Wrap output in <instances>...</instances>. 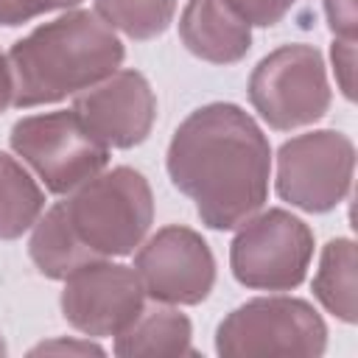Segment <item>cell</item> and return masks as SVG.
Here are the masks:
<instances>
[{
    "label": "cell",
    "instance_id": "6da1fadb",
    "mask_svg": "<svg viewBox=\"0 0 358 358\" xmlns=\"http://www.w3.org/2000/svg\"><path fill=\"white\" fill-rule=\"evenodd\" d=\"M268 168L263 131L235 103L196 109L168 145L173 185L196 201L199 218L213 229H235L263 207Z\"/></svg>",
    "mask_w": 358,
    "mask_h": 358
},
{
    "label": "cell",
    "instance_id": "7a4b0ae2",
    "mask_svg": "<svg viewBox=\"0 0 358 358\" xmlns=\"http://www.w3.org/2000/svg\"><path fill=\"white\" fill-rule=\"evenodd\" d=\"M120 62L123 45L98 14H62L11 48L14 103L39 106L84 92L112 76Z\"/></svg>",
    "mask_w": 358,
    "mask_h": 358
},
{
    "label": "cell",
    "instance_id": "3957f363",
    "mask_svg": "<svg viewBox=\"0 0 358 358\" xmlns=\"http://www.w3.org/2000/svg\"><path fill=\"white\" fill-rule=\"evenodd\" d=\"M62 204L78 238L101 257L134 252L154 218L148 182L131 168L95 173Z\"/></svg>",
    "mask_w": 358,
    "mask_h": 358
},
{
    "label": "cell",
    "instance_id": "277c9868",
    "mask_svg": "<svg viewBox=\"0 0 358 358\" xmlns=\"http://www.w3.org/2000/svg\"><path fill=\"white\" fill-rule=\"evenodd\" d=\"M324 322L288 296L252 299L218 324L215 350L227 358H316L324 352Z\"/></svg>",
    "mask_w": 358,
    "mask_h": 358
},
{
    "label": "cell",
    "instance_id": "5b68a950",
    "mask_svg": "<svg viewBox=\"0 0 358 358\" xmlns=\"http://www.w3.org/2000/svg\"><path fill=\"white\" fill-rule=\"evenodd\" d=\"M249 101L277 131L308 126L330 106L324 62L310 45H285L268 53L249 78Z\"/></svg>",
    "mask_w": 358,
    "mask_h": 358
},
{
    "label": "cell",
    "instance_id": "8992f818",
    "mask_svg": "<svg viewBox=\"0 0 358 358\" xmlns=\"http://www.w3.org/2000/svg\"><path fill=\"white\" fill-rule=\"evenodd\" d=\"M11 148L36 171L50 193H73L101 173L109 154L73 109L17 120L11 129Z\"/></svg>",
    "mask_w": 358,
    "mask_h": 358
},
{
    "label": "cell",
    "instance_id": "52a82bcc",
    "mask_svg": "<svg viewBox=\"0 0 358 358\" xmlns=\"http://www.w3.org/2000/svg\"><path fill=\"white\" fill-rule=\"evenodd\" d=\"M313 255V235L305 221L285 210L246 218L232 241V274L246 288L288 291L305 280Z\"/></svg>",
    "mask_w": 358,
    "mask_h": 358
},
{
    "label": "cell",
    "instance_id": "ba28073f",
    "mask_svg": "<svg viewBox=\"0 0 358 358\" xmlns=\"http://www.w3.org/2000/svg\"><path fill=\"white\" fill-rule=\"evenodd\" d=\"M355 148L341 131H308L277 154V193L299 210L327 213L350 190Z\"/></svg>",
    "mask_w": 358,
    "mask_h": 358
},
{
    "label": "cell",
    "instance_id": "9c48e42d",
    "mask_svg": "<svg viewBox=\"0 0 358 358\" xmlns=\"http://www.w3.org/2000/svg\"><path fill=\"white\" fill-rule=\"evenodd\" d=\"M134 271L143 291L165 305L201 302L215 280V263L201 241L187 227H165L137 252Z\"/></svg>",
    "mask_w": 358,
    "mask_h": 358
},
{
    "label": "cell",
    "instance_id": "30bf717a",
    "mask_svg": "<svg viewBox=\"0 0 358 358\" xmlns=\"http://www.w3.org/2000/svg\"><path fill=\"white\" fill-rule=\"evenodd\" d=\"M143 296L145 291L134 268L92 260L67 277L62 313L87 336H117L140 316Z\"/></svg>",
    "mask_w": 358,
    "mask_h": 358
},
{
    "label": "cell",
    "instance_id": "8fae6325",
    "mask_svg": "<svg viewBox=\"0 0 358 358\" xmlns=\"http://www.w3.org/2000/svg\"><path fill=\"white\" fill-rule=\"evenodd\" d=\"M73 112L101 145L131 148L148 137L157 101L137 70H115L103 81L78 92Z\"/></svg>",
    "mask_w": 358,
    "mask_h": 358
},
{
    "label": "cell",
    "instance_id": "7c38bea8",
    "mask_svg": "<svg viewBox=\"0 0 358 358\" xmlns=\"http://www.w3.org/2000/svg\"><path fill=\"white\" fill-rule=\"evenodd\" d=\"M179 36L193 56L213 64L238 62L252 45L249 22L238 17L227 0H187Z\"/></svg>",
    "mask_w": 358,
    "mask_h": 358
},
{
    "label": "cell",
    "instance_id": "4fadbf2b",
    "mask_svg": "<svg viewBox=\"0 0 358 358\" xmlns=\"http://www.w3.org/2000/svg\"><path fill=\"white\" fill-rule=\"evenodd\" d=\"M31 257L36 268L53 280H67L81 266L101 260V255H95L73 229L64 213V204L50 207L45 218L36 221L34 235H31Z\"/></svg>",
    "mask_w": 358,
    "mask_h": 358
},
{
    "label": "cell",
    "instance_id": "5bb4252c",
    "mask_svg": "<svg viewBox=\"0 0 358 358\" xmlns=\"http://www.w3.org/2000/svg\"><path fill=\"white\" fill-rule=\"evenodd\" d=\"M115 352L123 358L137 355H193L190 347V322L185 313L171 308H151L140 310V316L117 333Z\"/></svg>",
    "mask_w": 358,
    "mask_h": 358
},
{
    "label": "cell",
    "instance_id": "9a60e30c",
    "mask_svg": "<svg viewBox=\"0 0 358 358\" xmlns=\"http://www.w3.org/2000/svg\"><path fill=\"white\" fill-rule=\"evenodd\" d=\"M316 299L341 322H355L358 291H355V246L352 241H330L322 252L319 271L313 277Z\"/></svg>",
    "mask_w": 358,
    "mask_h": 358
},
{
    "label": "cell",
    "instance_id": "2e32d148",
    "mask_svg": "<svg viewBox=\"0 0 358 358\" xmlns=\"http://www.w3.org/2000/svg\"><path fill=\"white\" fill-rule=\"evenodd\" d=\"M42 190L8 154H0V238H20L42 213Z\"/></svg>",
    "mask_w": 358,
    "mask_h": 358
},
{
    "label": "cell",
    "instance_id": "e0dca14e",
    "mask_svg": "<svg viewBox=\"0 0 358 358\" xmlns=\"http://www.w3.org/2000/svg\"><path fill=\"white\" fill-rule=\"evenodd\" d=\"M176 0H95V14L131 39H151L173 20Z\"/></svg>",
    "mask_w": 358,
    "mask_h": 358
},
{
    "label": "cell",
    "instance_id": "ac0fdd59",
    "mask_svg": "<svg viewBox=\"0 0 358 358\" xmlns=\"http://www.w3.org/2000/svg\"><path fill=\"white\" fill-rule=\"evenodd\" d=\"M81 0H0V25H20L45 11L70 8Z\"/></svg>",
    "mask_w": 358,
    "mask_h": 358
},
{
    "label": "cell",
    "instance_id": "d6986e66",
    "mask_svg": "<svg viewBox=\"0 0 358 358\" xmlns=\"http://www.w3.org/2000/svg\"><path fill=\"white\" fill-rule=\"evenodd\" d=\"M238 17H243L249 25H274L285 17V11L294 6V0H227Z\"/></svg>",
    "mask_w": 358,
    "mask_h": 358
},
{
    "label": "cell",
    "instance_id": "ffe728a7",
    "mask_svg": "<svg viewBox=\"0 0 358 358\" xmlns=\"http://www.w3.org/2000/svg\"><path fill=\"white\" fill-rule=\"evenodd\" d=\"M333 64H336V78L341 92L347 98H355V42L352 39L333 42Z\"/></svg>",
    "mask_w": 358,
    "mask_h": 358
},
{
    "label": "cell",
    "instance_id": "44dd1931",
    "mask_svg": "<svg viewBox=\"0 0 358 358\" xmlns=\"http://www.w3.org/2000/svg\"><path fill=\"white\" fill-rule=\"evenodd\" d=\"M324 14H327V22L338 39L355 42V25H358L355 0H324Z\"/></svg>",
    "mask_w": 358,
    "mask_h": 358
},
{
    "label": "cell",
    "instance_id": "7402d4cb",
    "mask_svg": "<svg viewBox=\"0 0 358 358\" xmlns=\"http://www.w3.org/2000/svg\"><path fill=\"white\" fill-rule=\"evenodd\" d=\"M39 352H78V355L92 352V355H101V350L90 341H84V344H78V341H53V344H42V347L34 350V355H39Z\"/></svg>",
    "mask_w": 358,
    "mask_h": 358
},
{
    "label": "cell",
    "instance_id": "603a6c76",
    "mask_svg": "<svg viewBox=\"0 0 358 358\" xmlns=\"http://www.w3.org/2000/svg\"><path fill=\"white\" fill-rule=\"evenodd\" d=\"M14 101V78H11V67L8 59L0 53V112Z\"/></svg>",
    "mask_w": 358,
    "mask_h": 358
},
{
    "label": "cell",
    "instance_id": "cb8c5ba5",
    "mask_svg": "<svg viewBox=\"0 0 358 358\" xmlns=\"http://www.w3.org/2000/svg\"><path fill=\"white\" fill-rule=\"evenodd\" d=\"M0 352H6V344H3V338H0Z\"/></svg>",
    "mask_w": 358,
    "mask_h": 358
}]
</instances>
